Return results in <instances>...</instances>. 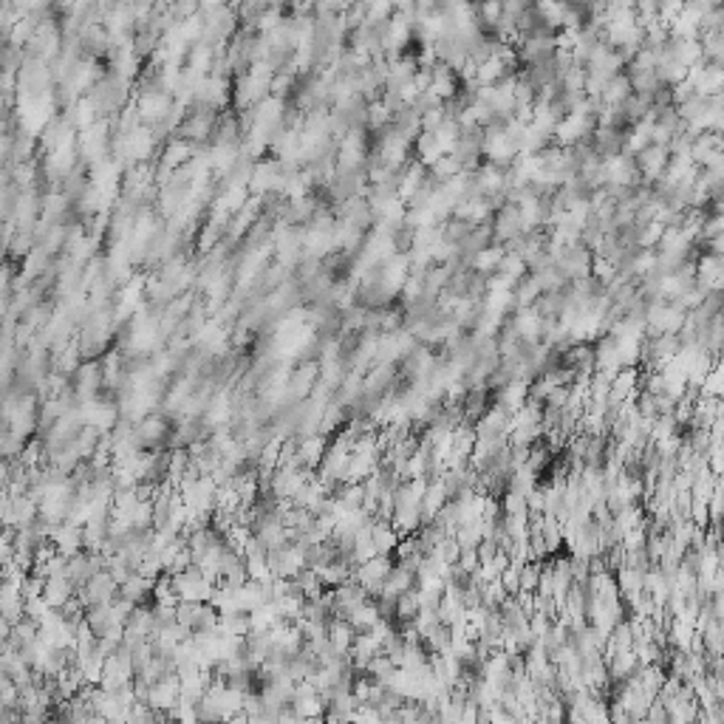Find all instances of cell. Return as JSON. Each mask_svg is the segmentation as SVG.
Instances as JSON below:
<instances>
[{
    "instance_id": "ac0fdd59",
    "label": "cell",
    "mask_w": 724,
    "mask_h": 724,
    "mask_svg": "<svg viewBox=\"0 0 724 724\" xmlns=\"http://www.w3.org/2000/svg\"><path fill=\"white\" fill-rule=\"evenodd\" d=\"M501 15H504V3H501V0H490V3L476 6L478 26H484V29H495L498 20H501Z\"/></svg>"
},
{
    "instance_id": "7402d4cb",
    "label": "cell",
    "mask_w": 724,
    "mask_h": 724,
    "mask_svg": "<svg viewBox=\"0 0 724 724\" xmlns=\"http://www.w3.org/2000/svg\"><path fill=\"white\" fill-rule=\"evenodd\" d=\"M721 232H724V216H705L702 230H699V243L710 241V238H718Z\"/></svg>"
},
{
    "instance_id": "d6a6232c",
    "label": "cell",
    "mask_w": 724,
    "mask_h": 724,
    "mask_svg": "<svg viewBox=\"0 0 724 724\" xmlns=\"http://www.w3.org/2000/svg\"><path fill=\"white\" fill-rule=\"evenodd\" d=\"M346 419V413H343V408L339 405H331V410H328V416H325V421H323V428H325V433H328V428H337L339 421Z\"/></svg>"
},
{
    "instance_id": "30bf717a",
    "label": "cell",
    "mask_w": 724,
    "mask_h": 724,
    "mask_svg": "<svg viewBox=\"0 0 724 724\" xmlns=\"http://www.w3.org/2000/svg\"><path fill=\"white\" fill-rule=\"evenodd\" d=\"M394 670H396V668H394V662H391L385 654H376V657H371V662H368V668H365L362 676H368L373 685H385Z\"/></svg>"
},
{
    "instance_id": "4fadbf2b",
    "label": "cell",
    "mask_w": 724,
    "mask_h": 724,
    "mask_svg": "<svg viewBox=\"0 0 724 724\" xmlns=\"http://www.w3.org/2000/svg\"><path fill=\"white\" fill-rule=\"evenodd\" d=\"M724 394V371H721V362H716L710 368V373L702 379L699 385V396H713V399H721Z\"/></svg>"
},
{
    "instance_id": "8992f818",
    "label": "cell",
    "mask_w": 724,
    "mask_h": 724,
    "mask_svg": "<svg viewBox=\"0 0 724 724\" xmlns=\"http://www.w3.org/2000/svg\"><path fill=\"white\" fill-rule=\"evenodd\" d=\"M410 588H416V577H413L410 572L394 566V569L385 574V580H382V594H379V597H394V600H396L399 594H405V591H410Z\"/></svg>"
},
{
    "instance_id": "277c9868",
    "label": "cell",
    "mask_w": 724,
    "mask_h": 724,
    "mask_svg": "<svg viewBox=\"0 0 724 724\" xmlns=\"http://www.w3.org/2000/svg\"><path fill=\"white\" fill-rule=\"evenodd\" d=\"M371 543L376 549V555H394V549L399 543V535L394 532L391 521H371Z\"/></svg>"
},
{
    "instance_id": "484cf974",
    "label": "cell",
    "mask_w": 724,
    "mask_h": 724,
    "mask_svg": "<svg viewBox=\"0 0 724 724\" xmlns=\"http://www.w3.org/2000/svg\"><path fill=\"white\" fill-rule=\"evenodd\" d=\"M498 580H501V586H504V591L509 594V597L521 591V577H518V569H515V566H506V569L498 574Z\"/></svg>"
},
{
    "instance_id": "3957f363",
    "label": "cell",
    "mask_w": 724,
    "mask_h": 724,
    "mask_svg": "<svg viewBox=\"0 0 724 724\" xmlns=\"http://www.w3.org/2000/svg\"><path fill=\"white\" fill-rule=\"evenodd\" d=\"M501 258H504V246H501V243H490V246L473 252L470 258H467V269L487 277V275H492V272L498 269Z\"/></svg>"
},
{
    "instance_id": "8fae6325",
    "label": "cell",
    "mask_w": 724,
    "mask_h": 724,
    "mask_svg": "<svg viewBox=\"0 0 724 724\" xmlns=\"http://www.w3.org/2000/svg\"><path fill=\"white\" fill-rule=\"evenodd\" d=\"M498 275H504V277H509V280H521V277H526L529 275V266L524 264V258L521 255H513V252H504V258H501V264H498V269H495Z\"/></svg>"
},
{
    "instance_id": "e0dca14e",
    "label": "cell",
    "mask_w": 724,
    "mask_h": 724,
    "mask_svg": "<svg viewBox=\"0 0 724 724\" xmlns=\"http://www.w3.org/2000/svg\"><path fill=\"white\" fill-rule=\"evenodd\" d=\"M428 173L442 184V182H447V179H453V176H458L461 173V161L458 159H453V156H442L433 167H428Z\"/></svg>"
},
{
    "instance_id": "5bb4252c",
    "label": "cell",
    "mask_w": 724,
    "mask_h": 724,
    "mask_svg": "<svg viewBox=\"0 0 724 724\" xmlns=\"http://www.w3.org/2000/svg\"><path fill=\"white\" fill-rule=\"evenodd\" d=\"M453 540H456L461 549H476V546L481 543V521H467V524L456 526Z\"/></svg>"
},
{
    "instance_id": "83f0119b",
    "label": "cell",
    "mask_w": 724,
    "mask_h": 724,
    "mask_svg": "<svg viewBox=\"0 0 724 724\" xmlns=\"http://www.w3.org/2000/svg\"><path fill=\"white\" fill-rule=\"evenodd\" d=\"M481 521H490V524L501 521V504H498V498H492V495H487V498H484V509H481Z\"/></svg>"
},
{
    "instance_id": "f546056e",
    "label": "cell",
    "mask_w": 724,
    "mask_h": 724,
    "mask_svg": "<svg viewBox=\"0 0 724 724\" xmlns=\"http://www.w3.org/2000/svg\"><path fill=\"white\" fill-rule=\"evenodd\" d=\"M670 487H673V492H691V487H693V476H691L688 470H676L673 478H670Z\"/></svg>"
},
{
    "instance_id": "1f68e13d",
    "label": "cell",
    "mask_w": 724,
    "mask_h": 724,
    "mask_svg": "<svg viewBox=\"0 0 724 724\" xmlns=\"http://www.w3.org/2000/svg\"><path fill=\"white\" fill-rule=\"evenodd\" d=\"M323 447H325L323 439H312V442L306 444V461H309V464H317V461L323 458Z\"/></svg>"
},
{
    "instance_id": "4dcf8cb0",
    "label": "cell",
    "mask_w": 724,
    "mask_h": 724,
    "mask_svg": "<svg viewBox=\"0 0 724 724\" xmlns=\"http://www.w3.org/2000/svg\"><path fill=\"white\" fill-rule=\"evenodd\" d=\"M498 540H481L478 546H476V555H478V563H490L495 555H498Z\"/></svg>"
},
{
    "instance_id": "5b68a950",
    "label": "cell",
    "mask_w": 724,
    "mask_h": 724,
    "mask_svg": "<svg viewBox=\"0 0 724 724\" xmlns=\"http://www.w3.org/2000/svg\"><path fill=\"white\" fill-rule=\"evenodd\" d=\"M631 97V82H628V74H617L611 79H606L603 91H600V105H611V108H620L625 99Z\"/></svg>"
},
{
    "instance_id": "cb8c5ba5",
    "label": "cell",
    "mask_w": 724,
    "mask_h": 724,
    "mask_svg": "<svg viewBox=\"0 0 724 724\" xmlns=\"http://www.w3.org/2000/svg\"><path fill=\"white\" fill-rule=\"evenodd\" d=\"M447 116H444V105H436V108H431V111H424L421 116H419V124H421V131H428V134H433L436 127L444 122Z\"/></svg>"
},
{
    "instance_id": "9c48e42d",
    "label": "cell",
    "mask_w": 724,
    "mask_h": 724,
    "mask_svg": "<svg viewBox=\"0 0 724 724\" xmlns=\"http://www.w3.org/2000/svg\"><path fill=\"white\" fill-rule=\"evenodd\" d=\"M504 74H509V71L504 68V63L498 57H490V60L478 63V68H476V88H492Z\"/></svg>"
},
{
    "instance_id": "9a60e30c",
    "label": "cell",
    "mask_w": 724,
    "mask_h": 724,
    "mask_svg": "<svg viewBox=\"0 0 724 724\" xmlns=\"http://www.w3.org/2000/svg\"><path fill=\"white\" fill-rule=\"evenodd\" d=\"M606 643L614 648V654H617V651H631V648H634V634H631L628 620H622V622H617V625L611 628V634H609V640H606Z\"/></svg>"
},
{
    "instance_id": "4316f807",
    "label": "cell",
    "mask_w": 724,
    "mask_h": 724,
    "mask_svg": "<svg viewBox=\"0 0 724 724\" xmlns=\"http://www.w3.org/2000/svg\"><path fill=\"white\" fill-rule=\"evenodd\" d=\"M456 566L464 572V574H476L478 572V555H476V549H461V555H458V561H456Z\"/></svg>"
},
{
    "instance_id": "d6986e66",
    "label": "cell",
    "mask_w": 724,
    "mask_h": 724,
    "mask_svg": "<svg viewBox=\"0 0 724 724\" xmlns=\"http://www.w3.org/2000/svg\"><path fill=\"white\" fill-rule=\"evenodd\" d=\"M591 277H594V280H597V283L606 289V286H609V283L617 277V266H614V264H609L606 258H600V255H594V258H591Z\"/></svg>"
},
{
    "instance_id": "2e32d148",
    "label": "cell",
    "mask_w": 724,
    "mask_h": 724,
    "mask_svg": "<svg viewBox=\"0 0 724 724\" xmlns=\"http://www.w3.org/2000/svg\"><path fill=\"white\" fill-rule=\"evenodd\" d=\"M416 614H419V597H416V588H410V591H405V594H399V597H396V617L394 620L410 622Z\"/></svg>"
},
{
    "instance_id": "d4e9b609",
    "label": "cell",
    "mask_w": 724,
    "mask_h": 724,
    "mask_svg": "<svg viewBox=\"0 0 724 724\" xmlns=\"http://www.w3.org/2000/svg\"><path fill=\"white\" fill-rule=\"evenodd\" d=\"M436 555L442 558V563H447V566H456V561H458V555H461V546L453 540V538H444L442 540V546L439 549H433Z\"/></svg>"
},
{
    "instance_id": "7c38bea8",
    "label": "cell",
    "mask_w": 724,
    "mask_h": 724,
    "mask_svg": "<svg viewBox=\"0 0 724 724\" xmlns=\"http://www.w3.org/2000/svg\"><path fill=\"white\" fill-rule=\"evenodd\" d=\"M433 136H436V142H439V147H442V153L444 156H450L453 153V147H456V142H458V136H461V127L456 124V119H444L436 131H433Z\"/></svg>"
},
{
    "instance_id": "6da1fadb",
    "label": "cell",
    "mask_w": 724,
    "mask_h": 724,
    "mask_svg": "<svg viewBox=\"0 0 724 724\" xmlns=\"http://www.w3.org/2000/svg\"><path fill=\"white\" fill-rule=\"evenodd\" d=\"M634 164H636V170H640V179H643V184L654 187V184H657V179L662 176L665 164H668V147L648 145L645 150H640V153L634 156Z\"/></svg>"
},
{
    "instance_id": "44dd1931",
    "label": "cell",
    "mask_w": 724,
    "mask_h": 724,
    "mask_svg": "<svg viewBox=\"0 0 724 724\" xmlns=\"http://www.w3.org/2000/svg\"><path fill=\"white\" fill-rule=\"evenodd\" d=\"M540 572H543V563H538V561H529V563H524V566L518 569V577H521V591H532V594H535V588H538V580H540Z\"/></svg>"
},
{
    "instance_id": "603a6c76",
    "label": "cell",
    "mask_w": 724,
    "mask_h": 724,
    "mask_svg": "<svg viewBox=\"0 0 724 724\" xmlns=\"http://www.w3.org/2000/svg\"><path fill=\"white\" fill-rule=\"evenodd\" d=\"M399 294H402V300H405L408 309H410L413 303H419V300H421V277H410V275H408V280L402 283Z\"/></svg>"
},
{
    "instance_id": "7a4b0ae2",
    "label": "cell",
    "mask_w": 724,
    "mask_h": 724,
    "mask_svg": "<svg viewBox=\"0 0 724 724\" xmlns=\"http://www.w3.org/2000/svg\"><path fill=\"white\" fill-rule=\"evenodd\" d=\"M526 399H529V382H524V379H509L506 385H501L495 391V405H501L509 416H513L515 410H521V405Z\"/></svg>"
},
{
    "instance_id": "f1b7e54d",
    "label": "cell",
    "mask_w": 724,
    "mask_h": 724,
    "mask_svg": "<svg viewBox=\"0 0 724 724\" xmlns=\"http://www.w3.org/2000/svg\"><path fill=\"white\" fill-rule=\"evenodd\" d=\"M524 501H526V513H529V515H543V492H540V484H538L529 495H524Z\"/></svg>"
},
{
    "instance_id": "52a82bcc",
    "label": "cell",
    "mask_w": 724,
    "mask_h": 724,
    "mask_svg": "<svg viewBox=\"0 0 724 724\" xmlns=\"http://www.w3.org/2000/svg\"><path fill=\"white\" fill-rule=\"evenodd\" d=\"M413 153H416V161L424 164V167H433V164L444 156L442 147H439V142H436V136L428 134V131H421V134L413 139Z\"/></svg>"
},
{
    "instance_id": "ffe728a7",
    "label": "cell",
    "mask_w": 724,
    "mask_h": 724,
    "mask_svg": "<svg viewBox=\"0 0 724 724\" xmlns=\"http://www.w3.org/2000/svg\"><path fill=\"white\" fill-rule=\"evenodd\" d=\"M498 504H501V515H529L524 495H518V492H513V490H506V492L498 498Z\"/></svg>"
},
{
    "instance_id": "ba28073f",
    "label": "cell",
    "mask_w": 724,
    "mask_h": 724,
    "mask_svg": "<svg viewBox=\"0 0 724 724\" xmlns=\"http://www.w3.org/2000/svg\"><path fill=\"white\" fill-rule=\"evenodd\" d=\"M354 636H357V631H354L346 620H334V622L328 625V645H331L337 654H343V657L351 651Z\"/></svg>"
}]
</instances>
